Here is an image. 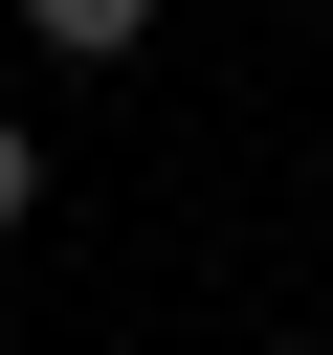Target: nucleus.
<instances>
[{
  "label": "nucleus",
  "instance_id": "1",
  "mask_svg": "<svg viewBox=\"0 0 333 355\" xmlns=\"http://www.w3.org/2000/svg\"><path fill=\"white\" fill-rule=\"evenodd\" d=\"M22 44H44V67H133V44H155V0H22Z\"/></svg>",
  "mask_w": 333,
  "mask_h": 355
},
{
  "label": "nucleus",
  "instance_id": "2",
  "mask_svg": "<svg viewBox=\"0 0 333 355\" xmlns=\"http://www.w3.org/2000/svg\"><path fill=\"white\" fill-rule=\"evenodd\" d=\"M22 222H44V133L0 111V244H22Z\"/></svg>",
  "mask_w": 333,
  "mask_h": 355
},
{
  "label": "nucleus",
  "instance_id": "3",
  "mask_svg": "<svg viewBox=\"0 0 333 355\" xmlns=\"http://www.w3.org/2000/svg\"><path fill=\"white\" fill-rule=\"evenodd\" d=\"M0 355H22V333H0Z\"/></svg>",
  "mask_w": 333,
  "mask_h": 355
}]
</instances>
